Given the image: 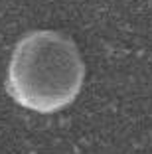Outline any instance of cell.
<instances>
[{
	"mask_svg": "<svg viewBox=\"0 0 152 154\" xmlns=\"http://www.w3.org/2000/svg\"><path fill=\"white\" fill-rule=\"evenodd\" d=\"M85 81V61L69 36L57 30H34L14 45L6 87L20 107L34 113H57L71 105Z\"/></svg>",
	"mask_w": 152,
	"mask_h": 154,
	"instance_id": "6da1fadb",
	"label": "cell"
}]
</instances>
